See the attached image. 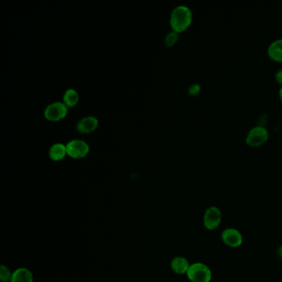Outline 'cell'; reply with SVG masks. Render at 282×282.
<instances>
[{"instance_id": "9c48e42d", "label": "cell", "mask_w": 282, "mask_h": 282, "mask_svg": "<svg viewBox=\"0 0 282 282\" xmlns=\"http://www.w3.org/2000/svg\"><path fill=\"white\" fill-rule=\"evenodd\" d=\"M10 282H33V275L28 269L20 267L14 271Z\"/></svg>"}, {"instance_id": "9a60e30c", "label": "cell", "mask_w": 282, "mask_h": 282, "mask_svg": "<svg viewBox=\"0 0 282 282\" xmlns=\"http://www.w3.org/2000/svg\"><path fill=\"white\" fill-rule=\"evenodd\" d=\"M178 39H179L178 32L175 31H170L165 38V43L167 47H171L177 43Z\"/></svg>"}, {"instance_id": "30bf717a", "label": "cell", "mask_w": 282, "mask_h": 282, "mask_svg": "<svg viewBox=\"0 0 282 282\" xmlns=\"http://www.w3.org/2000/svg\"><path fill=\"white\" fill-rule=\"evenodd\" d=\"M267 53L273 61H282V39L273 41L269 45Z\"/></svg>"}, {"instance_id": "8fae6325", "label": "cell", "mask_w": 282, "mask_h": 282, "mask_svg": "<svg viewBox=\"0 0 282 282\" xmlns=\"http://www.w3.org/2000/svg\"><path fill=\"white\" fill-rule=\"evenodd\" d=\"M98 124V120L94 117H85L77 123V129L83 133L92 132L95 129Z\"/></svg>"}, {"instance_id": "277c9868", "label": "cell", "mask_w": 282, "mask_h": 282, "mask_svg": "<svg viewBox=\"0 0 282 282\" xmlns=\"http://www.w3.org/2000/svg\"><path fill=\"white\" fill-rule=\"evenodd\" d=\"M222 213L220 208L211 206L207 208L204 215V225L208 230L218 229L221 224Z\"/></svg>"}, {"instance_id": "7c38bea8", "label": "cell", "mask_w": 282, "mask_h": 282, "mask_svg": "<svg viewBox=\"0 0 282 282\" xmlns=\"http://www.w3.org/2000/svg\"><path fill=\"white\" fill-rule=\"evenodd\" d=\"M66 153V147L61 144H54L51 147L49 151L50 157L55 161L62 159Z\"/></svg>"}, {"instance_id": "e0dca14e", "label": "cell", "mask_w": 282, "mask_h": 282, "mask_svg": "<svg viewBox=\"0 0 282 282\" xmlns=\"http://www.w3.org/2000/svg\"><path fill=\"white\" fill-rule=\"evenodd\" d=\"M275 78L278 83L282 85V69H278L275 73Z\"/></svg>"}, {"instance_id": "5bb4252c", "label": "cell", "mask_w": 282, "mask_h": 282, "mask_svg": "<svg viewBox=\"0 0 282 282\" xmlns=\"http://www.w3.org/2000/svg\"><path fill=\"white\" fill-rule=\"evenodd\" d=\"M12 275L11 271L5 265H2L0 267V280L2 282H8L11 280Z\"/></svg>"}, {"instance_id": "6da1fadb", "label": "cell", "mask_w": 282, "mask_h": 282, "mask_svg": "<svg viewBox=\"0 0 282 282\" xmlns=\"http://www.w3.org/2000/svg\"><path fill=\"white\" fill-rule=\"evenodd\" d=\"M191 21L192 12L190 8L185 5L177 6L170 14V26L177 32L186 30L191 24Z\"/></svg>"}, {"instance_id": "2e32d148", "label": "cell", "mask_w": 282, "mask_h": 282, "mask_svg": "<svg viewBox=\"0 0 282 282\" xmlns=\"http://www.w3.org/2000/svg\"><path fill=\"white\" fill-rule=\"evenodd\" d=\"M200 90H201L200 85H199V84H193V85H191L189 87V94H191V95H195V94H197L200 91Z\"/></svg>"}, {"instance_id": "52a82bcc", "label": "cell", "mask_w": 282, "mask_h": 282, "mask_svg": "<svg viewBox=\"0 0 282 282\" xmlns=\"http://www.w3.org/2000/svg\"><path fill=\"white\" fill-rule=\"evenodd\" d=\"M67 114V108L65 103L61 102L51 103L45 110V117L52 121H56L62 119Z\"/></svg>"}, {"instance_id": "4fadbf2b", "label": "cell", "mask_w": 282, "mask_h": 282, "mask_svg": "<svg viewBox=\"0 0 282 282\" xmlns=\"http://www.w3.org/2000/svg\"><path fill=\"white\" fill-rule=\"evenodd\" d=\"M78 99V93L73 89L68 90L64 95V101H65V104L68 106H74L77 103Z\"/></svg>"}, {"instance_id": "d6986e66", "label": "cell", "mask_w": 282, "mask_h": 282, "mask_svg": "<svg viewBox=\"0 0 282 282\" xmlns=\"http://www.w3.org/2000/svg\"><path fill=\"white\" fill-rule=\"evenodd\" d=\"M279 97H280V100L282 101V86L280 87V90H279Z\"/></svg>"}, {"instance_id": "5b68a950", "label": "cell", "mask_w": 282, "mask_h": 282, "mask_svg": "<svg viewBox=\"0 0 282 282\" xmlns=\"http://www.w3.org/2000/svg\"><path fill=\"white\" fill-rule=\"evenodd\" d=\"M221 238L224 244L233 249L241 246L243 241L242 233L233 228L224 229L222 232Z\"/></svg>"}, {"instance_id": "3957f363", "label": "cell", "mask_w": 282, "mask_h": 282, "mask_svg": "<svg viewBox=\"0 0 282 282\" xmlns=\"http://www.w3.org/2000/svg\"><path fill=\"white\" fill-rule=\"evenodd\" d=\"M269 137L268 130L262 125L255 126L249 130L246 136V143L251 147H258L267 142Z\"/></svg>"}, {"instance_id": "7a4b0ae2", "label": "cell", "mask_w": 282, "mask_h": 282, "mask_svg": "<svg viewBox=\"0 0 282 282\" xmlns=\"http://www.w3.org/2000/svg\"><path fill=\"white\" fill-rule=\"evenodd\" d=\"M186 275L191 282H210L212 279L210 269L201 262L191 264Z\"/></svg>"}, {"instance_id": "ba28073f", "label": "cell", "mask_w": 282, "mask_h": 282, "mask_svg": "<svg viewBox=\"0 0 282 282\" xmlns=\"http://www.w3.org/2000/svg\"><path fill=\"white\" fill-rule=\"evenodd\" d=\"M190 267H191V264L188 260L183 257H177V258H173L172 261L170 262L171 270L178 275L187 273Z\"/></svg>"}, {"instance_id": "ac0fdd59", "label": "cell", "mask_w": 282, "mask_h": 282, "mask_svg": "<svg viewBox=\"0 0 282 282\" xmlns=\"http://www.w3.org/2000/svg\"><path fill=\"white\" fill-rule=\"evenodd\" d=\"M278 254H279V257L282 259V245L278 249Z\"/></svg>"}, {"instance_id": "8992f818", "label": "cell", "mask_w": 282, "mask_h": 282, "mask_svg": "<svg viewBox=\"0 0 282 282\" xmlns=\"http://www.w3.org/2000/svg\"><path fill=\"white\" fill-rule=\"evenodd\" d=\"M66 151L70 157L74 158H81L85 157L89 152V146L82 140H72L66 145Z\"/></svg>"}]
</instances>
